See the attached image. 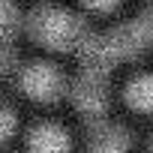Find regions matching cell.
<instances>
[{
  "instance_id": "1",
  "label": "cell",
  "mask_w": 153,
  "mask_h": 153,
  "mask_svg": "<svg viewBox=\"0 0 153 153\" xmlns=\"http://www.w3.org/2000/svg\"><path fill=\"white\" fill-rule=\"evenodd\" d=\"M150 42H153V15H138V18H129L126 24H120L102 36L90 33V39L81 48V60H84V69L105 72L117 60L138 54Z\"/></svg>"
},
{
  "instance_id": "3",
  "label": "cell",
  "mask_w": 153,
  "mask_h": 153,
  "mask_svg": "<svg viewBox=\"0 0 153 153\" xmlns=\"http://www.w3.org/2000/svg\"><path fill=\"white\" fill-rule=\"evenodd\" d=\"M69 96H72V105L78 108L87 120H99L105 114V105H108V87H105V72H96V69H84L78 78L72 81L69 87Z\"/></svg>"
},
{
  "instance_id": "7",
  "label": "cell",
  "mask_w": 153,
  "mask_h": 153,
  "mask_svg": "<svg viewBox=\"0 0 153 153\" xmlns=\"http://www.w3.org/2000/svg\"><path fill=\"white\" fill-rule=\"evenodd\" d=\"M123 96H126V105L132 111H153V72H141L123 87Z\"/></svg>"
},
{
  "instance_id": "11",
  "label": "cell",
  "mask_w": 153,
  "mask_h": 153,
  "mask_svg": "<svg viewBox=\"0 0 153 153\" xmlns=\"http://www.w3.org/2000/svg\"><path fill=\"white\" fill-rule=\"evenodd\" d=\"M6 66H12V51L6 45H0V72H3Z\"/></svg>"
},
{
  "instance_id": "4",
  "label": "cell",
  "mask_w": 153,
  "mask_h": 153,
  "mask_svg": "<svg viewBox=\"0 0 153 153\" xmlns=\"http://www.w3.org/2000/svg\"><path fill=\"white\" fill-rule=\"evenodd\" d=\"M18 84L24 90V96L36 99V102H51L63 93V75L54 63H45V60H33L21 69L18 75Z\"/></svg>"
},
{
  "instance_id": "9",
  "label": "cell",
  "mask_w": 153,
  "mask_h": 153,
  "mask_svg": "<svg viewBox=\"0 0 153 153\" xmlns=\"http://www.w3.org/2000/svg\"><path fill=\"white\" fill-rule=\"evenodd\" d=\"M12 132H15V114H12V108H9V105L0 102V144H3Z\"/></svg>"
},
{
  "instance_id": "8",
  "label": "cell",
  "mask_w": 153,
  "mask_h": 153,
  "mask_svg": "<svg viewBox=\"0 0 153 153\" xmlns=\"http://www.w3.org/2000/svg\"><path fill=\"white\" fill-rule=\"evenodd\" d=\"M18 24V9L15 0H0V36H9Z\"/></svg>"
},
{
  "instance_id": "10",
  "label": "cell",
  "mask_w": 153,
  "mask_h": 153,
  "mask_svg": "<svg viewBox=\"0 0 153 153\" xmlns=\"http://www.w3.org/2000/svg\"><path fill=\"white\" fill-rule=\"evenodd\" d=\"M84 6L93 9V12H108V9L117 6V0H84Z\"/></svg>"
},
{
  "instance_id": "5",
  "label": "cell",
  "mask_w": 153,
  "mask_h": 153,
  "mask_svg": "<svg viewBox=\"0 0 153 153\" xmlns=\"http://www.w3.org/2000/svg\"><path fill=\"white\" fill-rule=\"evenodd\" d=\"M69 132L57 123H36L27 135V153H69Z\"/></svg>"
},
{
  "instance_id": "6",
  "label": "cell",
  "mask_w": 153,
  "mask_h": 153,
  "mask_svg": "<svg viewBox=\"0 0 153 153\" xmlns=\"http://www.w3.org/2000/svg\"><path fill=\"white\" fill-rule=\"evenodd\" d=\"M132 138L123 126H99L90 138V153H129Z\"/></svg>"
},
{
  "instance_id": "12",
  "label": "cell",
  "mask_w": 153,
  "mask_h": 153,
  "mask_svg": "<svg viewBox=\"0 0 153 153\" xmlns=\"http://www.w3.org/2000/svg\"><path fill=\"white\" fill-rule=\"evenodd\" d=\"M150 153H153V141H150Z\"/></svg>"
},
{
  "instance_id": "2",
  "label": "cell",
  "mask_w": 153,
  "mask_h": 153,
  "mask_svg": "<svg viewBox=\"0 0 153 153\" xmlns=\"http://www.w3.org/2000/svg\"><path fill=\"white\" fill-rule=\"evenodd\" d=\"M27 27L33 33L36 42L48 45V48H57V51H78L84 48V42L90 39L87 33V24L78 18V15H72L66 9H54V6H45V9H36L30 12L27 18Z\"/></svg>"
}]
</instances>
